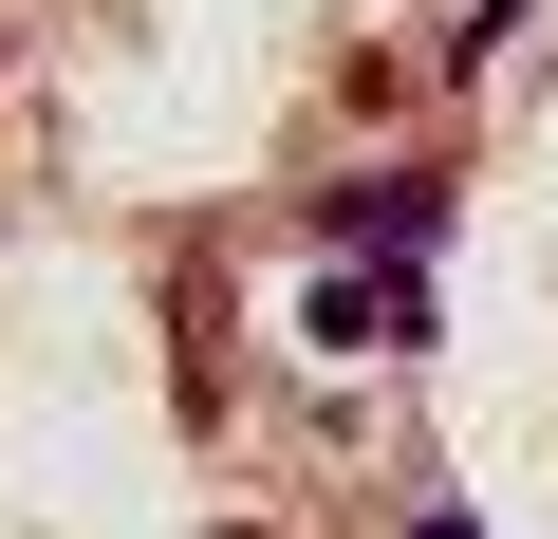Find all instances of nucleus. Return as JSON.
Listing matches in <instances>:
<instances>
[{"mask_svg":"<svg viewBox=\"0 0 558 539\" xmlns=\"http://www.w3.org/2000/svg\"><path fill=\"white\" fill-rule=\"evenodd\" d=\"M317 335H336V354H410V335H428V298H410V280H336V298H317Z\"/></svg>","mask_w":558,"mask_h":539,"instance_id":"obj_2","label":"nucleus"},{"mask_svg":"<svg viewBox=\"0 0 558 539\" xmlns=\"http://www.w3.org/2000/svg\"><path fill=\"white\" fill-rule=\"evenodd\" d=\"M428 223H447V186H428V168H373V186H336V242H391V260H410Z\"/></svg>","mask_w":558,"mask_h":539,"instance_id":"obj_1","label":"nucleus"}]
</instances>
